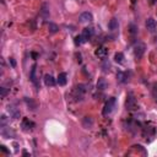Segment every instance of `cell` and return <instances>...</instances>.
I'll use <instances>...</instances> for the list:
<instances>
[{"label": "cell", "instance_id": "3", "mask_svg": "<svg viewBox=\"0 0 157 157\" xmlns=\"http://www.w3.org/2000/svg\"><path fill=\"white\" fill-rule=\"evenodd\" d=\"M125 107L129 110H133V109H136L138 108V102H136V99L134 98L133 94H129V96H128L126 102H125Z\"/></svg>", "mask_w": 157, "mask_h": 157}, {"label": "cell", "instance_id": "16", "mask_svg": "<svg viewBox=\"0 0 157 157\" xmlns=\"http://www.w3.org/2000/svg\"><path fill=\"white\" fill-rule=\"evenodd\" d=\"M25 103L27 104V107H28L31 110H35L37 108V103L33 101L32 98H28V97H26L25 98Z\"/></svg>", "mask_w": 157, "mask_h": 157}, {"label": "cell", "instance_id": "5", "mask_svg": "<svg viewBox=\"0 0 157 157\" xmlns=\"http://www.w3.org/2000/svg\"><path fill=\"white\" fill-rule=\"evenodd\" d=\"M33 126H35V124H33V123H32L30 119H27V118L22 119L21 128H22V130H24V131H30V130H32Z\"/></svg>", "mask_w": 157, "mask_h": 157}, {"label": "cell", "instance_id": "25", "mask_svg": "<svg viewBox=\"0 0 157 157\" xmlns=\"http://www.w3.org/2000/svg\"><path fill=\"white\" fill-rule=\"evenodd\" d=\"M8 94V90L5 88V87H1L0 88V97L1 98H5V96Z\"/></svg>", "mask_w": 157, "mask_h": 157}, {"label": "cell", "instance_id": "22", "mask_svg": "<svg viewBox=\"0 0 157 157\" xmlns=\"http://www.w3.org/2000/svg\"><path fill=\"white\" fill-rule=\"evenodd\" d=\"M74 42H75L76 46H80V44H82L83 42H86V41H85V38L82 37V35H80V36H76L75 37V41Z\"/></svg>", "mask_w": 157, "mask_h": 157}, {"label": "cell", "instance_id": "19", "mask_svg": "<svg viewBox=\"0 0 157 157\" xmlns=\"http://www.w3.org/2000/svg\"><path fill=\"white\" fill-rule=\"evenodd\" d=\"M114 60L117 61L118 64H122L123 61H124V54H123V53H115V55H114Z\"/></svg>", "mask_w": 157, "mask_h": 157}, {"label": "cell", "instance_id": "4", "mask_svg": "<svg viewBox=\"0 0 157 157\" xmlns=\"http://www.w3.org/2000/svg\"><path fill=\"white\" fill-rule=\"evenodd\" d=\"M1 135L5 138V139H11L15 136V131L13 129H10L9 126H1Z\"/></svg>", "mask_w": 157, "mask_h": 157}, {"label": "cell", "instance_id": "12", "mask_svg": "<svg viewBox=\"0 0 157 157\" xmlns=\"http://www.w3.org/2000/svg\"><path fill=\"white\" fill-rule=\"evenodd\" d=\"M55 78L52 76V75H49V74H47L46 76H44V83H46V86H54L55 85Z\"/></svg>", "mask_w": 157, "mask_h": 157}, {"label": "cell", "instance_id": "1", "mask_svg": "<svg viewBox=\"0 0 157 157\" xmlns=\"http://www.w3.org/2000/svg\"><path fill=\"white\" fill-rule=\"evenodd\" d=\"M115 103H117V99L114 98V97H112V98H109L107 102H106V104H104V107H103V110H102V114L104 115V117H107V115H109L112 112H113V109L115 108Z\"/></svg>", "mask_w": 157, "mask_h": 157}, {"label": "cell", "instance_id": "14", "mask_svg": "<svg viewBox=\"0 0 157 157\" xmlns=\"http://www.w3.org/2000/svg\"><path fill=\"white\" fill-rule=\"evenodd\" d=\"M93 36V28H85L82 31V37L85 38V41H88V39H91Z\"/></svg>", "mask_w": 157, "mask_h": 157}, {"label": "cell", "instance_id": "15", "mask_svg": "<svg viewBox=\"0 0 157 157\" xmlns=\"http://www.w3.org/2000/svg\"><path fill=\"white\" fill-rule=\"evenodd\" d=\"M96 86H97V90H99V91H103V90H106V88H107V81H106V78H103V77L98 78Z\"/></svg>", "mask_w": 157, "mask_h": 157}, {"label": "cell", "instance_id": "8", "mask_svg": "<svg viewBox=\"0 0 157 157\" xmlns=\"http://www.w3.org/2000/svg\"><path fill=\"white\" fill-rule=\"evenodd\" d=\"M93 20V16H92V14L91 13H88V11H86V13H82L81 15H80V22H91Z\"/></svg>", "mask_w": 157, "mask_h": 157}, {"label": "cell", "instance_id": "6", "mask_svg": "<svg viewBox=\"0 0 157 157\" xmlns=\"http://www.w3.org/2000/svg\"><path fill=\"white\" fill-rule=\"evenodd\" d=\"M145 25H146V28L149 31H151V32H154V31L157 30V21L155 19H152V17L147 19L146 22H145Z\"/></svg>", "mask_w": 157, "mask_h": 157}, {"label": "cell", "instance_id": "13", "mask_svg": "<svg viewBox=\"0 0 157 157\" xmlns=\"http://www.w3.org/2000/svg\"><path fill=\"white\" fill-rule=\"evenodd\" d=\"M96 57H98V58H106L107 57V54H108V49L107 48H104V47H101V48H98L97 50H96Z\"/></svg>", "mask_w": 157, "mask_h": 157}, {"label": "cell", "instance_id": "26", "mask_svg": "<svg viewBox=\"0 0 157 157\" xmlns=\"http://www.w3.org/2000/svg\"><path fill=\"white\" fill-rule=\"evenodd\" d=\"M152 94H154L155 99L157 101V83H155V85H154V87H152Z\"/></svg>", "mask_w": 157, "mask_h": 157}, {"label": "cell", "instance_id": "20", "mask_svg": "<svg viewBox=\"0 0 157 157\" xmlns=\"http://www.w3.org/2000/svg\"><path fill=\"white\" fill-rule=\"evenodd\" d=\"M48 28H49V32H50V33H57V32L59 31V27L55 25V24H52V22H50V24L48 25Z\"/></svg>", "mask_w": 157, "mask_h": 157}, {"label": "cell", "instance_id": "9", "mask_svg": "<svg viewBox=\"0 0 157 157\" xmlns=\"http://www.w3.org/2000/svg\"><path fill=\"white\" fill-rule=\"evenodd\" d=\"M57 82H58L59 86H65L66 85V82H68V76H66L65 72H61V74L58 75Z\"/></svg>", "mask_w": 157, "mask_h": 157}, {"label": "cell", "instance_id": "24", "mask_svg": "<svg viewBox=\"0 0 157 157\" xmlns=\"http://www.w3.org/2000/svg\"><path fill=\"white\" fill-rule=\"evenodd\" d=\"M6 124H8V118H6V115H1V118H0V125L5 126Z\"/></svg>", "mask_w": 157, "mask_h": 157}, {"label": "cell", "instance_id": "28", "mask_svg": "<svg viewBox=\"0 0 157 157\" xmlns=\"http://www.w3.org/2000/svg\"><path fill=\"white\" fill-rule=\"evenodd\" d=\"M151 1H157V0H151Z\"/></svg>", "mask_w": 157, "mask_h": 157}, {"label": "cell", "instance_id": "2", "mask_svg": "<svg viewBox=\"0 0 157 157\" xmlns=\"http://www.w3.org/2000/svg\"><path fill=\"white\" fill-rule=\"evenodd\" d=\"M145 49H146V46H145L144 43L136 44L135 48H134V55H135L136 59L142 58V55H144V53H145Z\"/></svg>", "mask_w": 157, "mask_h": 157}, {"label": "cell", "instance_id": "27", "mask_svg": "<svg viewBox=\"0 0 157 157\" xmlns=\"http://www.w3.org/2000/svg\"><path fill=\"white\" fill-rule=\"evenodd\" d=\"M1 151H4V152H6V154H9V151L5 149V146H1Z\"/></svg>", "mask_w": 157, "mask_h": 157}, {"label": "cell", "instance_id": "10", "mask_svg": "<svg viewBox=\"0 0 157 157\" xmlns=\"http://www.w3.org/2000/svg\"><path fill=\"white\" fill-rule=\"evenodd\" d=\"M93 125V118L91 117H85L82 119V126L85 129H91Z\"/></svg>", "mask_w": 157, "mask_h": 157}, {"label": "cell", "instance_id": "7", "mask_svg": "<svg viewBox=\"0 0 157 157\" xmlns=\"http://www.w3.org/2000/svg\"><path fill=\"white\" fill-rule=\"evenodd\" d=\"M8 112L10 113V117L13 118V119H19L20 115H21L20 110L16 108V107H14V106H9V107H8Z\"/></svg>", "mask_w": 157, "mask_h": 157}, {"label": "cell", "instance_id": "11", "mask_svg": "<svg viewBox=\"0 0 157 157\" xmlns=\"http://www.w3.org/2000/svg\"><path fill=\"white\" fill-rule=\"evenodd\" d=\"M118 27H119V22H118V20H117L115 17H113L112 20H109V22H108V28H109L110 31H117Z\"/></svg>", "mask_w": 157, "mask_h": 157}, {"label": "cell", "instance_id": "17", "mask_svg": "<svg viewBox=\"0 0 157 157\" xmlns=\"http://www.w3.org/2000/svg\"><path fill=\"white\" fill-rule=\"evenodd\" d=\"M117 78H118V81L119 82H122V83H125V82H128V75L125 74V72H123V71H119L117 74Z\"/></svg>", "mask_w": 157, "mask_h": 157}, {"label": "cell", "instance_id": "21", "mask_svg": "<svg viewBox=\"0 0 157 157\" xmlns=\"http://www.w3.org/2000/svg\"><path fill=\"white\" fill-rule=\"evenodd\" d=\"M36 70H37V66L33 65L32 70H31V74H30V78H31L32 82H36Z\"/></svg>", "mask_w": 157, "mask_h": 157}, {"label": "cell", "instance_id": "23", "mask_svg": "<svg viewBox=\"0 0 157 157\" xmlns=\"http://www.w3.org/2000/svg\"><path fill=\"white\" fill-rule=\"evenodd\" d=\"M102 69H103V71H108L109 69H110V63L108 60H104L103 61V64H102Z\"/></svg>", "mask_w": 157, "mask_h": 157}, {"label": "cell", "instance_id": "18", "mask_svg": "<svg viewBox=\"0 0 157 157\" xmlns=\"http://www.w3.org/2000/svg\"><path fill=\"white\" fill-rule=\"evenodd\" d=\"M41 16H42V17H44V19H48L49 17V10H48V5L47 4H43L42 5Z\"/></svg>", "mask_w": 157, "mask_h": 157}]
</instances>
